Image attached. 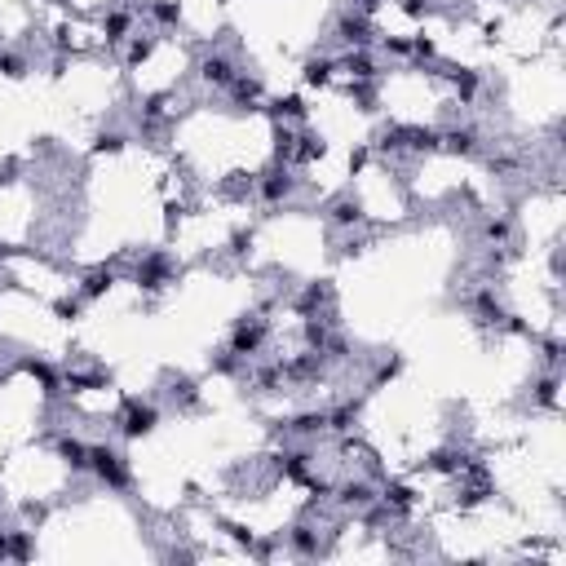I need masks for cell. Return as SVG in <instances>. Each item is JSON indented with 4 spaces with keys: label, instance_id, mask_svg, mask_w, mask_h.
I'll return each instance as SVG.
<instances>
[{
    "label": "cell",
    "instance_id": "obj_10",
    "mask_svg": "<svg viewBox=\"0 0 566 566\" xmlns=\"http://www.w3.org/2000/svg\"><path fill=\"white\" fill-rule=\"evenodd\" d=\"M447 147H451V151H460V155H474L478 138L469 133V128H456V133H447Z\"/></svg>",
    "mask_w": 566,
    "mask_h": 566
},
{
    "label": "cell",
    "instance_id": "obj_6",
    "mask_svg": "<svg viewBox=\"0 0 566 566\" xmlns=\"http://www.w3.org/2000/svg\"><path fill=\"white\" fill-rule=\"evenodd\" d=\"M67 456V465L71 469H89V447H84V442H76V438H63V447H58Z\"/></svg>",
    "mask_w": 566,
    "mask_h": 566
},
{
    "label": "cell",
    "instance_id": "obj_7",
    "mask_svg": "<svg viewBox=\"0 0 566 566\" xmlns=\"http://www.w3.org/2000/svg\"><path fill=\"white\" fill-rule=\"evenodd\" d=\"M341 40L345 44H363L367 40V22L363 18H341Z\"/></svg>",
    "mask_w": 566,
    "mask_h": 566
},
{
    "label": "cell",
    "instance_id": "obj_5",
    "mask_svg": "<svg viewBox=\"0 0 566 566\" xmlns=\"http://www.w3.org/2000/svg\"><path fill=\"white\" fill-rule=\"evenodd\" d=\"M203 80H213V84H231L235 80V67H231V58H222V53H217V58H203Z\"/></svg>",
    "mask_w": 566,
    "mask_h": 566
},
{
    "label": "cell",
    "instance_id": "obj_2",
    "mask_svg": "<svg viewBox=\"0 0 566 566\" xmlns=\"http://www.w3.org/2000/svg\"><path fill=\"white\" fill-rule=\"evenodd\" d=\"M266 341V323L261 319H244L235 328V341H231V354H239V358H248V354H257V345Z\"/></svg>",
    "mask_w": 566,
    "mask_h": 566
},
{
    "label": "cell",
    "instance_id": "obj_20",
    "mask_svg": "<svg viewBox=\"0 0 566 566\" xmlns=\"http://www.w3.org/2000/svg\"><path fill=\"white\" fill-rule=\"evenodd\" d=\"M0 558H5V535H0Z\"/></svg>",
    "mask_w": 566,
    "mask_h": 566
},
{
    "label": "cell",
    "instance_id": "obj_12",
    "mask_svg": "<svg viewBox=\"0 0 566 566\" xmlns=\"http://www.w3.org/2000/svg\"><path fill=\"white\" fill-rule=\"evenodd\" d=\"M0 71H5L9 80H18V76H27V63H22L18 53H5V58H0Z\"/></svg>",
    "mask_w": 566,
    "mask_h": 566
},
{
    "label": "cell",
    "instance_id": "obj_17",
    "mask_svg": "<svg viewBox=\"0 0 566 566\" xmlns=\"http://www.w3.org/2000/svg\"><path fill=\"white\" fill-rule=\"evenodd\" d=\"M292 544H297V553H310V549H315V535H310L306 526H297V531H292Z\"/></svg>",
    "mask_w": 566,
    "mask_h": 566
},
{
    "label": "cell",
    "instance_id": "obj_11",
    "mask_svg": "<svg viewBox=\"0 0 566 566\" xmlns=\"http://www.w3.org/2000/svg\"><path fill=\"white\" fill-rule=\"evenodd\" d=\"M328 76H332V63H328V58L306 63V80H310V84H328Z\"/></svg>",
    "mask_w": 566,
    "mask_h": 566
},
{
    "label": "cell",
    "instance_id": "obj_16",
    "mask_svg": "<svg viewBox=\"0 0 566 566\" xmlns=\"http://www.w3.org/2000/svg\"><path fill=\"white\" fill-rule=\"evenodd\" d=\"M5 553H14V558H31L27 535H9V540H5Z\"/></svg>",
    "mask_w": 566,
    "mask_h": 566
},
{
    "label": "cell",
    "instance_id": "obj_4",
    "mask_svg": "<svg viewBox=\"0 0 566 566\" xmlns=\"http://www.w3.org/2000/svg\"><path fill=\"white\" fill-rule=\"evenodd\" d=\"M261 195H266L270 203H279V199H288V195H292V177H288L283 168H274V173L266 177V182H261Z\"/></svg>",
    "mask_w": 566,
    "mask_h": 566
},
{
    "label": "cell",
    "instance_id": "obj_9",
    "mask_svg": "<svg viewBox=\"0 0 566 566\" xmlns=\"http://www.w3.org/2000/svg\"><path fill=\"white\" fill-rule=\"evenodd\" d=\"M341 500H345V504H358V509H363V504H372L376 496H372V487H367V483H350V487L341 491Z\"/></svg>",
    "mask_w": 566,
    "mask_h": 566
},
{
    "label": "cell",
    "instance_id": "obj_18",
    "mask_svg": "<svg viewBox=\"0 0 566 566\" xmlns=\"http://www.w3.org/2000/svg\"><path fill=\"white\" fill-rule=\"evenodd\" d=\"M119 147H124V138H119V133H102L98 138V151H119Z\"/></svg>",
    "mask_w": 566,
    "mask_h": 566
},
{
    "label": "cell",
    "instance_id": "obj_19",
    "mask_svg": "<svg viewBox=\"0 0 566 566\" xmlns=\"http://www.w3.org/2000/svg\"><path fill=\"white\" fill-rule=\"evenodd\" d=\"M155 14H160L164 22H177V5H155Z\"/></svg>",
    "mask_w": 566,
    "mask_h": 566
},
{
    "label": "cell",
    "instance_id": "obj_15",
    "mask_svg": "<svg viewBox=\"0 0 566 566\" xmlns=\"http://www.w3.org/2000/svg\"><path fill=\"white\" fill-rule=\"evenodd\" d=\"M456 89H460V98L469 102V98H474V89H478V76H474V71H456Z\"/></svg>",
    "mask_w": 566,
    "mask_h": 566
},
{
    "label": "cell",
    "instance_id": "obj_1",
    "mask_svg": "<svg viewBox=\"0 0 566 566\" xmlns=\"http://www.w3.org/2000/svg\"><path fill=\"white\" fill-rule=\"evenodd\" d=\"M89 469L102 478L106 487H124V483H128V469H124V460H119L115 451H106V447H89Z\"/></svg>",
    "mask_w": 566,
    "mask_h": 566
},
{
    "label": "cell",
    "instance_id": "obj_3",
    "mask_svg": "<svg viewBox=\"0 0 566 566\" xmlns=\"http://www.w3.org/2000/svg\"><path fill=\"white\" fill-rule=\"evenodd\" d=\"M155 420H160V412H155L151 403H128V412H124V438H147V433L155 429Z\"/></svg>",
    "mask_w": 566,
    "mask_h": 566
},
{
    "label": "cell",
    "instance_id": "obj_13",
    "mask_svg": "<svg viewBox=\"0 0 566 566\" xmlns=\"http://www.w3.org/2000/svg\"><path fill=\"white\" fill-rule=\"evenodd\" d=\"M124 31H128V14H111L106 18V40H124Z\"/></svg>",
    "mask_w": 566,
    "mask_h": 566
},
{
    "label": "cell",
    "instance_id": "obj_8",
    "mask_svg": "<svg viewBox=\"0 0 566 566\" xmlns=\"http://www.w3.org/2000/svg\"><path fill=\"white\" fill-rule=\"evenodd\" d=\"M111 283H115V274H111V270H93L89 279H84V297H102Z\"/></svg>",
    "mask_w": 566,
    "mask_h": 566
},
{
    "label": "cell",
    "instance_id": "obj_14",
    "mask_svg": "<svg viewBox=\"0 0 566 566\" xmlns=\"http://www.w3.org/2000/svg\"><path fill=\"white\" fill-rule=\"evenodd\" d=\"M332 217H336L341 226H350V222H358V203H354V199H341V203L332 208Z\"/></svg>",
    "mask_w": 566,
    "mask_h": 566
}]
</instances>
